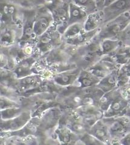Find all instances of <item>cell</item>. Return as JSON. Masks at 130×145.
<instances>
[{"label":"cell","mask_w":130,"mask_h":145,"mask_svg":"<svg viewBox=\"0 0 130 145\" xmlns=\"http://www.w3.org/2000/svg\"><path fill=\"white\" fill-rule=\"evenodd\" d=\"M130 23V11L125 12L120 16L104 24L100 27L96 36L98 39L102 40L106 39H117L120 33Z\"/></svg>","instance_id":"obj_1"},{"label":"cell","mask_w":130,"mask_h":145,"mask_svg":"<svg viewBox=\"0 0 130 145\" xmlns=\"http://www.w3.org/2000/svg\"><path fill=\"white\" fill-rule=\"evenodd\" d=\"M63 42L62 34L53 24L49 30L37 37L35 45L36 54L41 57L53 48L60 46Z\"/></svg>","instance_id":"obj_2"},{"label":"cell","mask_w":130,"mask_h":145,"mask_svg":"<svg viewBox=\"0 0 130 145\" xmlns=\"http://www.w3.org/2000/svg\"><path fill=\"white\" fill-rule=\"evenodd\" d=\"M54 24L51 11L44 6L36 8L33 30L37 37L41 36Z\"/></svg>","instance_id":"obj_3"},{"label":"cell","mask_w":130,"mask_h":145,"mask_svg":"<svg viewBox=\"0 0 130 145\" xmlns=\"http://www.w3.org/2000/svg\"><path fill=\"white\" fill-rule=\"evenodd\" d=\"M22 34V24L1 25V47H10L16 44Z\"/></svg>","instance_id":"obj_4"},{"label":"cell","mask_w":130,"mask_h":145,"mask_svg":"<svg viewBox=\"0 0 130 145\" xmlns=\"http://www.w3.org/2000/svg\"><path fill=\"white\" fill-rule=\"evenodd\" d=\"M103 24L116 18L120 14L130 11V0H115L102 10Z\"/></svg>","instance_id":"obj_5"},{"label":"cell","mask_w":130,"mask_h":145,"mask_svg":"<svg viewBox=\"0 0 130 145\" xmlns=\"http://www.w3.org/2000/svg\"><path fill=\"white\" fill-rule=\"evenodd\" d=\"M71 0H66L52 10L54 24L57 30L63 35L69 25V4Z\"/></svg>","instance_id":"obj_6"},{"label":"cell","mask_w":130,"mask_h":145,"mask_svg":"<svg viewBox=\"0 0 130 145\" xmlns=\"http://www.w3.org/2000/svg\"><path fill=\"white\" fill-rule=\"evenodd\" d=\"M32 113L28 110H24L18 116L9 119L1 120V132H12L21 129L32 119Z\"/></svg>","instance_id":"obj_7"},{"label":"cell","mask_w":130,"mask_h":145,"mask_svg":"<svg viewBox=\"0 0 130 145\" xmlns=\"http://www.w3.org/2000/svg\"><path fill=\"white\" fill-rule=\"evenodd\" d=\"M40 58L37 54H35L24 58L19 62L13 71L17 78L20 79L34 74H40L35 66Z\"/></svg>","instance_id":"obj_8"},{"label":"cell","mask_w":130,"mask_h":145,"mask_svg":"<svg viewBox=\"0 0 130 145\" xmlns=\"http://www.w3.org/2000/svg\"><path fill=\"white\" fill-rule=\"evenodd\" d=\"M74 110L82 118L89 128L102 119L104 112L98 105H81Z\"/></svg>","instance_id":"obj_9"},{"label":"cell","mask_w":130,"mask_h":145,"mask_svg":"<svg viewBox=\"0 0 130 145\" xmlns=\"http://www.w3.org/2000/svg\"><path fill=\"white\" fill-rule=\"evenodd\" d=\"M82 69L77 67L76 68L67 70L58 73H53L51 78L54 83L62 88L73 86L78 79Z\"/></svg>","instance_id":"obj_10"},{"label":"cell","mask_w":130,"mask_h":145,"mask_svg":"<svg viewBox=\"0 0 130 145\" xmlns=\"http://www.w3.org/2000/svg\"><path fill=\"white\" fill-rule=\"evenodd\" d=\"M44 79L40 74H34L18 79L16 90L20 96L28 91L35 90L44 83Z\"/></svg>","instance_id":"obj_11"},{"label":"cell","mask_w":130,"mask_h":145,"mask_svg":"<svg viewBox=\"0 0 130 145\" xmlns=\"http://www.w3.org/2000/svg\"><path fill=\"white\" fill-rule=\"evenodd\" d=\"M40 117H32L24 127L15 131L1 132V137L6 138L9 137H27L31 136H36L40 123Z\"/></svg>","instance_id":"obj_12"},{"label":"cell","mask_w":130,"mask_h":145,"mask_svg":"<svg viewBox=\"0 0 130 145\" xmlns=\"http://www.w3.org/2000/svg\"><path fill=\"white\" fill-rule=\"evenodd\" d=\"M103 121L107 126L110 134L112 136L122 135L127 131L129 119L125 117L113 118V117L103 119Z\"/></svg>","instance_id":"obj_13"},{"label":"cell","mask_w":130,"mask_h":145,"mask_svg":"<svg viewBox=\"0 0 130 145\" xmlns=\"http://www.w3.org/2000/svg\"><path fill=\"white\" fill-rule=\"evenodd\" d=\"M55 132L59 144H75L80 143V137L64 124L59 123Z\"/></svg>","instance_id":"obj_14"},{"label":"cell","mask_w":130,"mask_h":145,"mask_svg":"<svg viewBox=\"0 0 130 145\" xmlns=\"http://www.w3.org/2000/svg\"><path fill=\"white\" fill-rule=\"evenodd\" d=\"M101 78L86 69H82L81 73L73 86L81 89H88L97 85Z\"/></svg>","instance_id":"obj_15"},{"label":"cell","mask_w":130,"mask_h":145,"mask_svg":"<svg viewBox=\"0 0 130 145\" xmlns=\"http://www.w3.org/2000/svg\"><path fill=\"white\" fill-rule=\"evenodd\" d=\"M88 15V13L84 8L70 1L69 4V21L68 26L76 23L84 24Z\"/></svg>","instance_id":"obj_16"},{"label":"cell","mask_w":130,"mask_h":145,"mask_svg":"<svg viewBox=\"0 0 130 145\" xmlns=\"http://www.w3.org/2000/svg\"><path fill=\"white\" fill-rule=\"evenodd\" d=\"M88 133L92 134L103 143H107L110 140V133L102 119L99 120L90 127Z\"/></svg>","instance_id":"obj_17"},{"label":"cell","mask_w":130,"mask_h":145,"mask_svg":"<svg viewBox=\"0 0 130 145\" xmlns=\"http://www.w3.org/2000/svg\"><path fill=\"white\" fill-rule=\"evenodd\" d=\"M127 105V102L120 95H117L112 101L108 108L105 111L104 116L105 118H110L115 116L123 112Z\"/></svg>","instance_id":"obj_18"},{"label":"cell","mask_w":130,"mask_h":145,"mask_svg":"<svg viewBox=\"0 0 130 145\" xmlns=\"http://www.w3.org/2000/svg\"><path fill=\"white\" fill-rule=\"evenodd\" d=\"M99 30L100 28L91 31H86L84 30L79 35L73 38L70 39L66 40L64 41V42L67 43V44L78 47L84 45L93 39L97 36Z\"/></svg>","instance_id":"obj_19"},{"label":"cell","mask_w":130,"mask_h":145,"mask_svg":"<svg viewBox=\"0 0 130 145\" xmlns=\"http://www.w3.org/2000/svg\"><path fill=\"white\" fill-rule=\"evenodd\" d=\"M103 24L102 11L99 10L89 14L84 23V30L86 31H93L99 29Z\"/></svg>","instance_id":"obj_20"},{"label":"cell","mask_w":130,"mask_h":145,"mask_svg":"<svg viewBox=\"0 0 130 145\" xmlns=\"http://www.w3.org/2000/svg\"><path fill=\"white\" fill-rule=\"evenodd\" d=\"M117 75L114 71L110 73L104 78L100 80L96 87L103 91L104 93L112 91L117 83Z\"/></svg>","instance_id":"obj_21"},{"label":"cell","mask_w":130,"mask_h":145,"mask_svg":"<svg viewBox=\"0 0 130 145\" xmlns=\"http://www.w3.org/2000/svg\"><path fill=\"white\" fill-rule=\"evenodd\" d=\"M122 43L119 39H106L100 40V48L102 56L112 55L122 45Z\"/></svg>","instance_id":"obj_22"},{"label":"cell","mask_w":130,"mask_h":145,"mask_svg":"<svg viewBox=\"0 0 130 145\" xmlns=\"http://www.w3.org/2000/svg\"><path fill=\"white\" fill-rule=\"evenodd\" d=\"M84 24L76 23L69 25L62 35L63 40L65 41L79 35L81 33L84 31Z\"/></svg>","instance_id":"obj_23"},{"label":"cell","mask_w":130,"mask_h":145,"mask_svg":"<svg viewBox=\"0 0 130 145\" xmlns=\"http://www.w3.org/2000/svg\"><path fill=\"white\" fill-rule=\"evenodd\" d=\"M71 1L84 8L88 14L99 11L95 0H71Z\"/></svg>","instance_id":"obj_24"},{"label":"cell","mask_w":130,"mask_h":145,"mask_svg":"<svg viewBox=\"0 0 130 145\" xmlns=\"http://www.w3.org/2000/svg\"><path fill=\"white\" fill-rule=\"evenodd\" d=\"M22 107H12L1 110V120H9L15 118L22 112Z\"/></svg>","instance_id":"obj_25"},{"label":"cell","mask_w":130,"mask_h":145,"mask_svg":"<svg viewBox=\"0 0 130 145\" xmlns=\"http://www.w3.org/2000/svg\"><path fill=\"white\" fill-rule=\"evenodd\" d=\"M80 143L84 144H100L103 143L89 133H86L80 137Z\"/></svg>","instance_id":"obj_26"},{"label":"cell","mask_w":130,"mask_h":145,"mask_svg":"<svg viewBox=\"0 0 130 145\" xmlns=\"http://www.w3.org/2000/svg\"><path fill=\"white\" fill-rule=\"evenodd\" d=\"M12 107H21L20 104L17 101L9 98L4 96H1V110Z\"/></svg>","instance_id":"obj_27"},{"label":"cell","mask_w":130,"mask_h":145,"mask_svg":"<svg viewBox=\"0 0 130 145\" xmlns=\"http://www.w3.org/2000/svg\"><path fill=\"white\" fill-rule=\"evenodd\" d=\"M117 39L120 40L124 45H130V23L120 34Z\"/></svg>","instance_id":"obj_28"},{"label":"cell","mask_w":130,"mask_h":145,"mask_svg":"<svg viewBox=\"0 0 130 145\" xmlns=\"http://www.w3.org/2000/svg\"><path fill=\"white\" fill-rule=\"evenodd\" d=\"M65 1L66 0H42V4L43 6L49 8L50 10H52L57 6Z\"/></svg>","instance_id":"obj_29"},{"label":"cell","mask_w":130,"mask_h":145,"mask_svg":"<svg viewBox=\"0 0 130 145\" xmlns=\"http://www.w3.org/2000/svg\"><path fill=\"white\" fill-rule=\"evenodd\" d=\"M96 3H97V6L98 7L99 10H102L104 6V3L106 0H95Z\"/></svg>","instance_id":"obj_30"},{"label":"cell","mask_w":130,"mask_h":145,"mask_svg":"<svg viewBox=\"0 0 130 145\" xmlns=\"http://www.w3.org/2000/svg\"><path fill=\"white\" fill-rule=\"evenodd\" d=\"M121 143L125 144H130V134H128L127 136H125L124 137Z\"/></svg>","instance_id":"obj_31"},{"label":"cell","mask_w":130,"mask_h":145,"mask_svg":"<svg viewBox=\"0 0 130 145\" xmlns=\"http://www.w3.org/2000/svg\"><path fill=\"white\" fill-rule=\"evenodd\" d=\"M114 1H115V0H106L105 3H104V7H105V6H108L109 4H110L111 3H113V2Z\"/></svg>","instance_id":"obj_32"},{"label":"cell","mask_w":130,"mask_h":145,"mask_svg":"<svg viewBox=\"0 0 130 145\" xmlns=\"http://www.w3.org/2000/svg\"><path fill=\"white\" fill-rule=\"evenodd\" d=\"M36 6H37V7L43 6L42 0H36Z\"/></svg>","instance_id":"obj_33"},{"label":"cell","mask_w":130,"mask_h":145,"mask_svg":"<svg viewBox=\"0 0 130 145\" xmlns=\"http://www.w3.org/2000/svg\"><path fill=\"white\" fill-rule=\"evenodd\" d=\"M28 1H30L33 2V3H34V4H35V6H36V7H37V6H36V0H28Z\"/></svg>","instance_id":"obj_34"}]
</instances>
